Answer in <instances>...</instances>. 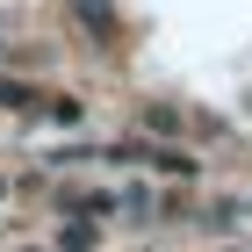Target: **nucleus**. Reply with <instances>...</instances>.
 Returning <instances> with one entry per match:
<instances>
[{"instance_id": "nucleus-1", "label": "nucleus", "mask_w": 252, "mask_h": 252, "mask_svg": "<svg viewBox=\"0 0 252 252\" xmlns=\"http://www.w3.org/2000/svg\"><path fill=\"white\" fill-rule=\"evenodd\" d=\"M72 15L87 22L94 36H108V29H116V7H108V0H72Z\"/></svg>"}, {"instance_id": "nucleus-2", "label": "nucleus", "mask_w": 252, "mask_h": 252, "mask_svg": "<svg viewBox=\"0 0 252 252\" xmlns=\"http://www.w3.org/2000/svg\"><path fill=\"white\" fill-rule=\"evenodd\" d=\"M0 108H36V94H29L22 79H0Z\"/></svg>"}, {"instance_id": "nucleus-3", "label": "nucleus", "mask_w": 252, "mask_h": 252, "mask_svg": "<svg viewBox=\"0 0 252 252\" xmlns=\"http://www.w3.org/2000/svg\"><path fill=\"white\" fill-rule=\"evenodd\" d=\"M0 194H7V180H0Z\"/></svg>"}]
</instances>
